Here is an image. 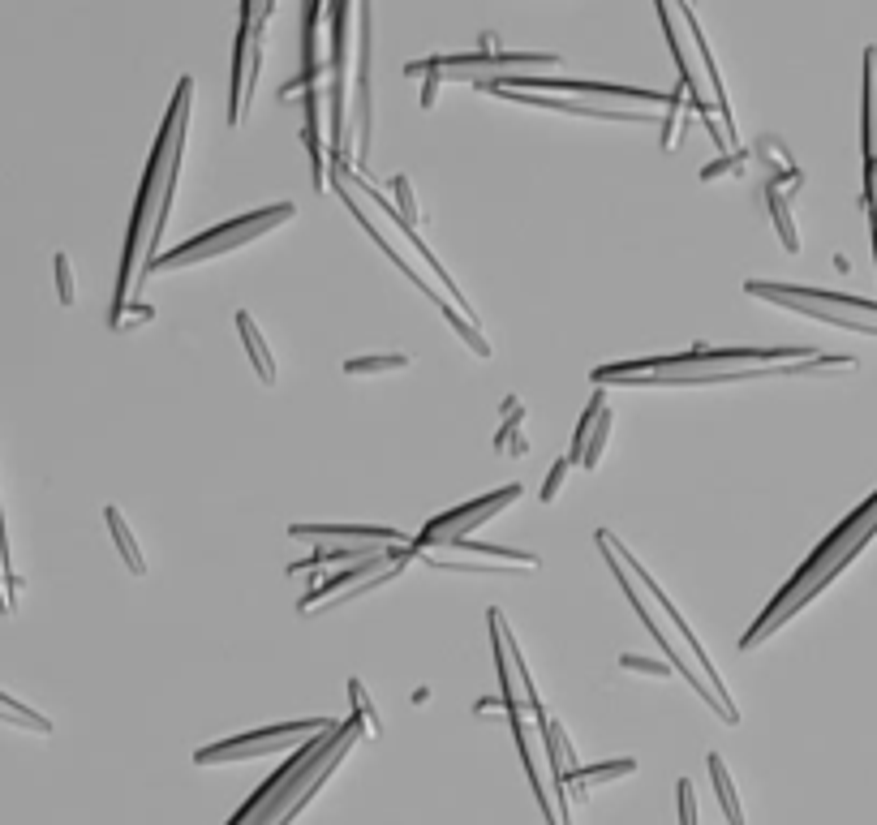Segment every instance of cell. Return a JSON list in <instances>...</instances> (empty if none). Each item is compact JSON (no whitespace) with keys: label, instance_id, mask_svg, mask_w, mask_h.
Returning <instances> with one entry per match:
<instances>
[{"label":"cell","instance_id":"obj_1","mask_svg":"<svg viewBox=\"0 0 877 825\" xmlns=\"http://www.w3.org/2000/svg\"><path fill=\"white\" fill-rule=\"evenodd\" d=\"M856 357L817 353L809 344H779V349H710L697 344L680 357L650 361H615L598 366L589 379L598 387H714V383H749V379H800L817 370H856Z\"/></svg>","mask_w":877,"mask_h":825},{"label":"cell","instance_id":"obj_2","mask_svg":"<svg viewBox=\"0 0 877 825\" xmlns=\"http://www.w3.org/2000/svg\"><path fill=\"white\" fill-rule=\"evenodd\" d=\"M190 99H194V78L185 74L177 82V95L164 112L160 138H155V151L147 159V172H142L138 185V202L134 215H129V237L121 250V271H117V297H112V310L129 306V297H138V288L147 284V263L160 254V237L168 228L172 215V198H177V181H181V155H185V129H190Z\"/></svg>","mask_w":877,"mask_h":825},{"label":"cell","instance_id":"obj_3","mask_svg":"<svg viewBox=\"0 0 877 825\" xmlns=\"http://www.w3.org/2000/svg\"><path fill=\"white\" fill-rule=\"evenodd\" d=\"M873 538H877V490H873V495H869L865 503H860V508H856L852 516H843V520H839V529H835V533H826L822 546H817L813 555L800 563L792 581H787L779 593H774V602L753 619L749 632L740 636V649H744V654H749V649H757V645H766L783 624H792V619H796V615L804 611V606H809V602L817 598V593H826L830 585L839 581L847 563H856V559H860V550H865Z\"/></svg>","mask_w":877,"mask_h":825},{"label":"cell","instance_id":"obj_4","mask_svg":"<svg viewBox=\"0 0 877 825\" xmlns=\"http://www.w3.org/2000/svg\"><path fill=\"white\" fill-rule=\"evenodd\" d=\"M362 735H366L362 714H353L349 722H336V727L323 731V735H310V740L301 744L293 757L267 778V783L254 787V795L237 808L228 825H280V817L289 813L301 795H306V787L319 778L323 765L332 757H340V752H349L357 740H362Z\"/></svg>","mask_w":877,"mask_h":825},{"label":"cell","instance_id":"obj_5","mask_svg":"<svg viewBox=\"0 0 877 825\" xmlns=\"http://www.w3.org/2000/svg\"><path fill=\"white\" fill-rule=\"evenodd\" d=\"M293 220H297V202H271V207L246 211V215H237V220H228V224H220V228H211V233L190 237L185 245H177V250L155 254L151 263H147V275H160V271H185V267H194V263H211V258L233 254V250H241V245H250V241H258V237L276 233V228L293 224ZM147 275H142V280H147Z\"/></svg>","mask_w":877,"mask_h":825},{"label":"cell","instance_id":"obj_6","mask_svg":"<svg viewBox=\"0 0 877 825\" xmlns=\"http://www.w3.org/2000/svg\"><path fill=\"white\" fill-rule=\"evenodd\" d=\"M744 293L757 301H770L779 310H792L800 318H817V323L856 331V336H877V301L847 297V293H826V288H800V284H770V280H749Z\"/></svg>","mask_w":877,"mask_h":825},{"label":"cell","instance_id":"obj_7","mask_svg":"<svg viewBox=\"0 0 877 825\" xmlns=\"http://www.w3.org/2000/svg\"><path fill=\"white\" fill-rule=\"evenodd\" d=\"M594 542H598V550H602V559H607L611 576H615V581H620L624 598L632 602V611H637V619H641L645 628H650V636L658 641V649H663V654H667V662H671V667H675V671H680V675L688 679V688H697V697L706 701V705L714 709V714L727 722V727H736V722H740V714H736V709H727L723 701H718V692L710 688V679H706V675H701L697 667H688V662H684V654H680V649H675V641H671V632H667L663 624H658V619H654V611H650V606H645V593H641V585H637V576H632V572L624 568L620 550H615V533L598 529V533H594Z\"/></svg>","mask_w":877,"mask_h":825},{"label":"cell","instance_id":"obj_8","mask_svg":"<svg viewBox=\"0 0 877 825\" xmlns=\"http://www.w3.org/2000/svg\"><path fill=\"white\" fill-rule=\"evenodd\" d=\"M473 86H503V91H538V95H589V99H628V104H684V86L675 91H650V86H620V82H585V78H551V74H503V78H473Z\"/></svg>","mask_w":877,"mask_h":825},{"label":"cell","instance_id":"obj_9","mask_svg":"<svg viewBox=\"0 0 877 825\" xmlns=\"http://www.w3.org/2000/svg\"><path fill=\"white\" fill-rule=\"evenodd\" d=\"M521 495H525V486L512 482V486L491 490V495H478V499L460 503V508H452V512L430 516L418 538H409V550H443V546H452V542H460V538H473V533H478L486 520L499 516V512H508Z\"/></svg>","mask_w":877,"mask_h":825},{"label":"cell","instance_id":"obj_10","mask_svg":"<svg viewBox=\"0 0 877 825\" xmlns=\"http://www.w3.org/2000/svg\"><path fill=\"white\" fill-rule=\"evenodd\" d=\"M336 718H306V722H280V727H263L250 735H237V740L211 744L194 752V765H228V761H254V757H271V752H289L301 748L310 735L332 731Z\"/></svg>","mask_w":877,"mask_h":825},{"label":"cell","instance_id":"obj_11","mask_svg":"<svg viewBox=\"0 0 877 825\" xmlns=\"http://www.w3.org/2000/svg\"><path fill=\"white\" fill-rule=\"evenodd\" d=\"M564 56L559 52H452V56H430V61L405 65V78L422 74H443V78H482V74H516V69H559Z\"/></svg>","mask_w":877,"mask_h":825},{"label":"cell","instance_id":"obj_12","mask_svg":"<svg viewBox=\"0 0 877 825\" xmlns=\"http://www.w3.org/2000/svg\"><path fill=\"white\" fill-rule=\"evenodd\" d=\"M615 550H620V559H624V568H628L632 576H637V581L645 585V593H650V598L658 602V611H663V615L671 619V624H675V632H680V641L688 645V654H693V662H697V671H701V675H706V679H710V688L718 692V701H723L727 709H736V705H731V697H727V688H723V675H718V667H714V658L706 654V645H701V641H697V632H693V628H688V619L680 615V606H675V602L667 598V593H663V585H658V581H654V576H650V572H645V563H641L637 555H628V550H624V542H620V538H615ZM736 714H740V709H736Z\"/></svg>","mask_w":877,"mask_h":825},{"label":"cell","instance_id":"obj_13","mask_svg":"<svg viewBox=\"0 0 877 825\" xmlns=\"http://www.w3.org/2000/svg\"><path fill=\"white\" fill-rule=\"evenodd\" d=\"M478 91L508 99V104H525V108H546V112H564V117H585V121H611V125H654V112H628V108H598V104H577L568 95H538V91H503V86H478Z\"/></svg>","mask_w":877,"mask_h":825},{"label":"cell","instance_id":"obj_14","mask_svg":"<svg viewBox=\"0 0 877 825\" xmlns=\"http://www.w3.org/2000/svg\"><path fill=\"white\" fill-rule=\"evenodd\" d=\"M357 18V155L353 164L362 168L370 159V129H375V108H370V35H375V13H370V0H357L353 9Z\"/></svg>","mask_w":877,"mask_h":825},{"label":"cell","instance_id":"obj_15","mask_svg":"<svg viewBox=\"0 0 877 825\" xmlns=\"http://www.w3.org/2000/svg\"><path fill=\"white\" fill-rule=\"evenodd\" d=\"M332 185H336V194H340V202H344V207H349V211H353V220H357V224H362V228H366V233H370V241H375V245H379V250H383V254H387V258H392V263H396V271H400V275H405V280H409L413 288H418V293H422V297L430 301V306H439V310H443V306H448V297H443V293H439V288H435V284H430V280H426V275H418V267H413V263H409V258H405V254H400V250H396V245H392V241H387V233H383V228H379L375 220H370V211L362 207V194H353V190H349V181H344V177H340V172H332Z\"/></svg>","mask_w":877,"mask_h":825},{"label":"cell","instance_id":"obj_16","mask_svg":"<svg viewBox=\"0 0 877 825\" xmlns=\"http://www.w3.org/2000/svg\"><path fill=\"white\" fill-rule=\"evenodd\" d=\"M289 538L319 546H409V533L387 525H289Z\"/></svg>","mask_w":877,"mask_h":825},{"label":"cell","instance_id":"obj_17","mask_svg":"<svg viewBox=\"0 0 877 825\" xmlns=\"http://www.w3.org/2000/svg\"><path fill=\"white\" fill-rule=\"evenodd\" d=\"M323 91L319 86H310L306 91V134H301V142H306L310 151V172H314V190L327 194L332 190V147H327V134H323Z\"/></svg>","mask_w":877,"mask_h":825},{"label":"cell","instance_id":"obj_18","mask_svg":"<svg viewBox=\"0 0 877 825\" xmlns=\"http://www.w3.org/2000/svg\"><path fill=\"white\" fill-rule=\"evenodd\" d=\"M804 185V172L792 168V172H779V177L766 181V207H770V220L779 228V241L787 254H800V233H796V220H792V190Z\"/></svg>","mask_w":877,"mask_h":825},{"label":"cell","instance_id":"obj_19","mask_svg":"<svg viewBox=\"0 0 877 825\" xmlns=\"http://www.w3.org/2000/svg\"><path fill=\"white\" fill-rule=\"evenodd\" d=\"M237 331H241V344H246V353H250V361H254V370H258V383H263V387H276V383H280L276 357H271L267 340H263V331L254 327V318H250L246 310H237Z\"/></svg>","mask_w":877,"mask_h":825},{"label":"cell","instance_id":"obj_20","mask_svg":"<svg viewBox=\"0 0 877 825\" xmlns=\"http://www.w3.org/2000/svg\"><path fill=\"white\" fill-rule=\"evenodd\" d=\"M104 520H108V533H112V542H117V550H121L125 568L134 572V576H147V572H151V563H147V555L138 550V538L129 533L121 508H112V503H108V508H104Z\"/></svg>","mask_w":877,"mask_h":825},{"label":"cell","instance_id":"obj_21","mask_svg":"<svg viewBox=\"0 0 877 825\" xmlns=\"http://www.w3.org/2000/svg\"><path fill=\"white\" fill-rule=\"evenodd\" d=\"M706 765H710V778H714V791H718V804H723L727 821H731V825H744V808H740V795H736V783H731L727 761L718 757V752H710Z\"/></svg>","mask_w":877,"mask_h":825},{"label":"cell","instance_id":"obj_22","mask_svg":"<svg viewBox=\"0 0 877 825\" xmlns=\"http://www.w3.org/2000/svg\"><path fill=\"white\" fill-rule=\"evenodd\" d=\"M413 357L405 353H370V357H349L344 361V374L349 379H366V374H392V370H409Z\"/></svg>","mask_w":877,"mask_h":825},{"label":"cell","instance_id":"obj_23","mask_svg":"<svg viewBox=\"0 0 877 825\" xmlns=\"http://www.w3.org/2000/svg\"><path fill=\"white\" fill-rule=\"evenodd\" d=\"M271 13H276V0H241V26H237V35H246L250 43H267Z\"/></svg>","mask_w":877,"mask_h":825},{"label":"cell","instance_id":"obj_24","mask_svg":"<svg viewBox=\"0 0 877 825\" xmlns=\"http://www.w3.org/2000/svg\"><path fill=\"white\" fill-rule=\"evenodd\" d=\"M628 774H637V761L620 757V761H602V765H577V770L568 774V783L589 787V783H611V778H628Z\"/></svg>","mask_w":877,"mask_h":825},{"label":"cell","instance_id":"obj_25","mask_svg":"<svg viewBox=\"0 0 877 825\" xmlns=\"http://www.w3.org/2000/svg\"><path fill=\"white\" fill-rule=\"evenodd\" d=\"M439 314H443V323H448V327L456 331V336H460V340H465V349H473V353H478L482 361H486V357H495V349H491V340H486V336H482V327H478V323H469V318H465V314H460L456 306H443Z\"/></svg>","mask_w":877,"mask_h":825},{"label":"cell","instance_id":"obj_26","mask_svg":"<svg viewBox=\"0 0 877 825\" xmlns=\"http://www.w3.org/2000/svg\"><path fill=\"white\" fill-rule=\"evenodd\" d=\"M611 426H615L611 409H602L598 422H594V434H589V443H585V452H581V469L594 473V469L602 465V456H607V443H611Z\"/></svg>","mask_w":877,"mask_h":825},{"label":"cell","instance_id":"obj_27","mask_svg":"<svg viewBox=\"0 0 877 825\" xmlns=\"http://www.w3.org/2000/svg\"><path fill=\"white\" fill-rule=\"evenodd\" d=\"M602 409H607V396L594 392V400L585 404V413H581V422H577V434H572V447H568V460H572V465H581V452H585L589 434H594V422H598Z\"/></svg>","mask_w":877,"mask_h":825},{"label":"cell","instance_id":"obj_28","mask_svg":"<svg viewBox=\"0 0 877 825\" xmlns=\"http://www.w3.org/2000/svg\"><path fill=\"white\" fill-rule=\"evenodd\" d=\"M147 323H155V306H147V301H129V306L112 310V318H108L112 331H138Z\"/></svg>","mask_w":877,"mask_h":825},{"label":"cell","instance_id":"obj_29","mask_svg":"<svg viewBox=\"0 0 877 825\" xmlns=\"http://www.w3.org/2000/svg\"><path fill=\"white\" fill-rule=\"evenodd\" d=\"M392 194H396V211L405 215V220L418 228L422 224V207H418V198H413V181L400 172V177H392Z\"/></svg>","mask_w":877,"mask_h":825},{"label":"cell","instance_id":"obj_30","mask_svg":"<svg viewBox=\"0 0 877 825\" xmlns=\"http://www.w3.org/2000/svg\"><path fill=\"white\" fill-rule=\"evenodd\" d=\"M620 667H624V671H632V675H650V679H671V675H675L671 662L641 658V654H620Z\"/></svg>","mask_w":877,"mask_h":825},{"label":"cell","instance_id":"obj_31","mask_svg":"<svg viewBox=\"0 0 877 825\" xmlns=\"http://www.w3.org/2000/svg\"><path fill=\"white\" fill-rule=\"evenodd\" d=\"M52 271H56V293H61V306H74V301H78V284H74V263H69V254H56Z\"/></svg>","mask_w":877,"mask_h":825},{"label":"cell","instance_id":"obj_32","mask_svg":"<svg viewBox=\"0 0 877 825\" xmlns=\"http://www.w3.org/2000/svg\"><path fill=\"white\" fill-rule=\"evenodd\" d=\"M349 697H353V709L362 714L366 731H370V735H379V731H383V727H379V709H375V701L366 697V684H362V679H349Z\"/></svg>","mask_w":877,"mask_h":825},{"label":"cell","instance_id":"obj_33","mask_svg":"<svg viewBox=\"0 0 877 825\" xmlns=\"http://www.w3.org/2000/svg\"><path fill=\"white\" fill-rule=\"evenodd\" d=\"M749 164V151H727V155H718V159H710L706 168H701V181H718V177H731L736 168H744Z\"/></svg>","mask_w":877,"mask_h":825},{"label":"cell","instance_id":"obj_34","mask_svg":"<svg viewBox=\"0 0 877 825\" xmlns=\"http://www.w3.org/2000/svg\"><path fill=\"white\" fill-rule=\"evenodd\" d=\"M568 473H572V460H568V456H559L555 465H551V473H546V482H542V490H538V499H542V503H555V499H559V490H564V482H568Z\"/></svg>","mask_w":877,"mask_h":825},{"label":"cell","instance_id":"obj_35","mask_svg":"<svg viewBox=\"0 0 877 825\" xmlns=\"http://www.w3.org/2000/svg\"><path fill=\"white\" fill-rule=\"evenodd\" d=\"M0 705H5V709H13V714H22L26 722H31V731H35V735H52V722L43 718V714H35V709H26L22 701H13L9 692H0Z\"/></svg>","mask_w":877,"mask_h":825},{"label":"cell","instance_id":"obj_36","mask_svg":"<svg viewBox=\"0 0 877 825\" xmlns=\"http://www.w3.org/2000/svg\"><path fill=\"white\" fill-rule=\"evenodd\" d=\"M675 804H680V825H697V791L688 778H680V787H675Z\"/></svg>","mask_w":877,"mask_h":825},{"label":"cell","instance_id":"obj_37","mask_svg":"<svg viewBox=\"0 0 877 825\" xmlns=\"http://www.w3.org/2000/svg\"><path fill=\"white\" fill-rule=\"evenodd\" d=\"M521 422H525V404L516 396H508L503 400V430H521Z\"/></svg>","mask_w":877,"mask_h":825},{"label":"cell","instance_id":"obj_38","mask_svg":"<svg viewBox=\"0 0 877 825\" xmlns=\"http://www.w3.org/2000/svg\"><path fill=\"white\" fill-rule=\"evenodd\" d=\"M426 78V86H422V108L430 112L435 108V99H439V82H443V74H422Z\"/></svg>","mask_w":877,"mask_h":825},{"label":"cell","instance_id":"obj_39","mask_svg":"<svg viewBox=\"0 0 877 825\" xmlns=\"http://www.w3.org/2000/svg\"><path fill=\"white\" fill-rule=\"evenodd\" d=\"M323 9H327V0H306V26L323 22Z\"/></svg>","mask_w":877,"mask_h":825},{"label":"cell","instance_id":"obj_40","mask_svg":"<svg viewBox=\"0 0 877 825\" xmlns=\"http://www.w3.org/2000/svg\"><path fill=\"white\" fill-rule=\"evenodd\" d=\"M0 722H9V727H26V731H31V722H26L22 714H13V709H5V705H0Z\"/></svg>","mask_w":877,"mask_h":825}]
</instances>
